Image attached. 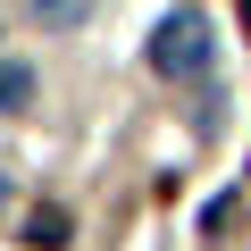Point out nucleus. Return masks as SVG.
Returning <instances> with one entry per match:
<instances>
[{"label": "nucleus", "instance_id": "obj_1", "mask_svg": "<svg viewBox=\"0 0 251 251\" xmlns=\"http://www.w3.org/2000/svg\"><path fill=\"white\" fill-rule=\"evenodd\" d=\"M151 67H159V75H209V17H193V9L159 17V34H151Z\"/></svg>", "mask_w": 251, "mask_h": 251}, {"label": "nucleus", "instance_id": "obj_2", "mask_svg": "<svg viewBox=\"0 0 251 251\" xmlns=\"http://www.w3.org/2000/svg\"><path fill=\"white\" fill-rule=\"evenodd\" d=\"M25 243H34V251H67V243H75V218H67L59 201H42V209H25Z\"/></svg>", "mask_w": 251, "mask_h": 251}, {"label": "nucleus", "instance_id": "obj_3", "mask_svg": "<svg viewBox=\"0 0 251 251\" xmlns=\"http://www.w3.org/2000/svg\"><path fill=\"white\" fill-rule=\"evenodd\" d=\"M25 100H34V67H25V59H0V117L25 109Z\"/></svg>", "mask_w": 251, "mask_h": 251}, {"label": "nucleus", "instance_id": "obj_4", "mask_svg": "<svg viewBox=\"0 0 251 251\" xmlns=\"http://www.w3.org/2000/svg\"><path fill=\"white\" fill-rule=\"evenodd\" d=\"M92 9H100V0H34V17H42V25H59V34H75Z\"/></svg>", "mask_w": 251, "mask_h": 251}, {"label": "nucleus", "instance_id": "obj_5", "mask_svg": "<svg viewBox=\"0 0 251 251\" xmlns=\"http://www.w3.org/2000/svg\"><path fill=\"white\" fill-rule=\"evenodd\" d=\"M234 226H243V193H218L201 209V234H234Z\"/></svg>", "mask_w": 251, "mask_h": 251}, {"label": "nucleus", "instance_id": "obj_6", "mask_svg": "<svg viewBox=\"0 0 251 251\" xmlns=\"http://www.w3.org/2000/svg\"><path fill=\"white\" fill-rule=\"evenodd\" d=\"M243 25H251V0H243Z\"/></svg>", "mask_w": 251, "mask_h": 251}]
</instances>
